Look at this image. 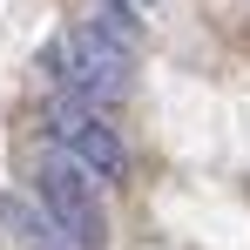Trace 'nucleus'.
Masks as SVG:
<instances>
[{
    "label": "nucleus",
    "instance_id": "1",
    "mask_svg": "<svg viewBox=\"0 0 250 250\" xmlns=\"http://www.w3.org/2000/svg\"><path fill=\"white\" fill-rule=\"evenodd\" d=\"M128 68H135V54H128L122 41H108L95 21L68 27L61 41L47 47V75L68 88V102H82V108L122 102V95H128Z\"/></svg>",
    "mask_w": 250,
    "mask_h": 250
},
{
    "label": "nucleus",
    "instance_id": "2",
    "mask_svg": "<svg viewBox=\"0 0 250 250\" xmlns=\"http://www.w3.org/2000/svg\"><path fill=\"white\" fill-rule=\"evenodd\" d=\"M34 196H41V209L61 223V237L75 250H102L108 244V216H102V203H95V176H88L75 156H41V169H34Z\"/></svg>",
    "mask_w": 250,
    "mask_h": 250
},
{
    "label": "nucleus",
    "instance_id": "3",
    "mask_svg": "<svg viewBox=\"0 0 250 250\" xmlns=\"http://www.w3.org/2000/svg\"><path fill=\"white\" fill-rule=\"evenodd\" d=\"M47 128H54V142H61V149H68V156H75V163H82L88 176L115 183V176L128 169L122 142H115V128L102 122L95 108H82V102H68V95H61V102L47 108Z\"/></svg>",
    "mask_w": 250,
    "mask_h": 250
},
{
    "label": "nucleus",
    "instance_id": "4",
    "mask_svg": "<svg viewBox=\"0 0 250 250\" xmlns=\"http://www.w3.org/2000/svg\"><path fill=\"white\" fill-rule=\"evenodd\" d=\"M0 223L14 230L21 250H75L68 237H61V223H54L41 203H27V196H0Z\"/></svg>",
    "mask_w": 250,
    "mask_h": 250
},
{
    "label": "nucleus",
    "instance_id": "5",
    "mask_svg": "<svg viewBox=\"0 0 250 250\" xmlns=\"http://www.w3.org/2000/svg\"><path fill=\"white\" fill-rule=\"evenodd\" d=\"M95 27H102V34H108V41H122L128 54H135V47H142V21H135V14H128V0H95Z\"/></svg>",
    "mask_w": 250,
    "mask_h": 250
},
{
    "label": "nucleus",
    "instance_id": "6",
    "mask_svg": "<svg viewBox=\"0 0 250 250\" xmlns=\"http://www.w3.org/2000/svg\"><path fill=\"white\" fill-rule=\"evenodd\" d=\"M135 7H163V0H135Z\"/></svg>",
    "mask_w": 250,
    "mask_h": 250
}]
</instances>
